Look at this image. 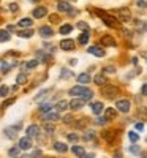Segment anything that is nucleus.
Masks as SVG:
<instances>
[{
	"label": "nucleus",
	"mask_w": 147,
	"mask_h": 158,
	"mask_svg": "<svg viewBox=\"0 0 147 158\" xmlns=\"http://www.w3.org/2000/svg\"><path fill=\"white\" fill-rule=\"evenodd\" d=\"M70 95L71 97H81L82 100H90L92 97H94V92H92L90 89L84 87V86H76V87H71L70 89Z\"/></svg>",
	"instance_id": "nucleus-1"
},
{
	"label": "nucleus",
	"mask_w": 147,
	"mask_h": 158,
	"mask_svg": "<svg viewBox=\"0 0 147 158\" xmlns=\"http://www.w3.org/2000/svg\"><path fill=\"white\" fill-rule=\"evenodd\" d=\"M101 95L108 100H114L119 95V87L114 84H103L101 87Z\"/></svg>",
	"instance_id": "nucleus-2"
},
{
	"label": "nucleus",
	"mask_w": 147,
	"mask_h": 158,
	"mask_svg": "<svg viewBox=\"0 0 147 158\" xmlns=\"http://www.w3.org/2000/svg\"><path fill=\"white\" fill-rule=\"evenodd\" d=\"M97 14L105 21V24H106L108 27H112V29H119V27H120L119 21L116 19V17H114L112 14H108V13H105V11H101V10H98V11H97Z\"/></svg>",
	"instance_id": "nucleus-3"
},
{
	"label": "nucleus",
	"mask_w": 147,
	"mask_h": 158,
	"mask_svg": "<svg viewBox=\"0 0 147 158\" xmlns=\"http://www.w3.org/2000/svg\"><path fill=\"white\" fill-rule=\"evenodd\" d=\"M116 108H117V111H120V112L127 114V112H130L131 105H130V101H128V100H117Z\"/></svg>",
	"instance_id": "nucleus-4"
},
{
	"label": "nucleus",
	"mask_w": 147,
	"mask_h": 158,
	"mask_svg": "<svg viewBox=\"0 0 147 158\" xmlns=\"http://www.w3.org/2000/svg\"><path fill=\"white\" fill-rule=\"evenodd\" d=\"M117 16H119V21H120V22H130L131 11L128 10V8H120V10L117 11Z\"/></svg>",
	"instance_id": "nucleus-5"
},
{
	"label": "nucleus",
	"mask_w": 147,
	"mask_h": 158,
	"mask_svg": "<svg viewBox=\"0 0 147 158\" xmlns=\"http://www.w3.org/2000/svg\"><path fill=\"white\" fill-rule=\"evenodd\" d=\"M68 106H70L73 111H78V109H81V108L86 106V100H82L81 97H76V98H73V100L70 101Z\"/></svg>",
	"instance_id": "nucleus-6"
},
{
	"label": "nucleus",
	"mask_w": 147,
	"mask_h": 158,
	"mask_svg": "<svg viewBox=\"0 0 147 158\" xmlns=\"http://www.w3.org/2000/svg\"><path fill=\"white\" fill-rule=\"evenodd\" d=\"M21 128H22L21 125H16L14 128H13V127H8V128H5V130H3V133H5V136H6L8 139H16L17 131H19Z\"/></svg>",
	"instance_id": "nucleus-7"
},
{
	"label": "nucleus",
	"mask_w": 147,
	"mask_h": 158,
	"mask_svg": "<svg viewBox=\"0 0 147 158\" xmlns=\"http://www.w3.org/2000/svg\"><path fill=\"white\" fill-rule=\"evenodd\" d=\"M40 127L38 125H30V127H27V130H25V134L29 136V138H38V134H40Z\"/></svg>",
	"instance_id": "nucleus-8"
},
{
	"label": "nucleus",
	"mask_w": 147,
	"mask_h": 158,
	"mask_svg": "<svg viewBox=\"0 0 147 158\" xmlns=\"http://www.w3.org/2000/svg\"><path fill=\"white\" fill-rule=\"evenodd\" d=\"M21 149V150H29V149H32V138L25 136L22 139H19V145H17Z\"/></svg>",
	"instance_id": "nucleus-9"
},
{
	"label": "nucleus",
	"mask_w": 147,
	"mask_h": 158,
	"mask_svg": "<svg viewBox=\"0 0 147 158\" xmlns=\"http://www.w3.org/2000/svg\"><path fill=\"white\" fill-rule=\"evenodd\" d=\"M38 33H40V36H43V38H51V36L54 35V30L49 25H43V27H40Z\"/></svg>",
	"instance_id": "nucleus-10"
},
{
	"label": "nucleus",
	"mask_w": 147,
	"mask_h": 158,
	"mask_svg": "<svg viewBox=\"0 0 147 158\" xmlns=\"http://www.w3.org/2000/svg\"><path fill=\"white\" fill-rule=\"evenodd\" d=\"M100 41H101V46H105V48H109V46H116V44H117L116 40L112 38L111 35H103Z\"/></svg>",
	"instance_id": "nucleus-11"
},
{
	"label": "nucleus",
	"mask_w": 147,
	"mask_h": 158,
	"mask_svg": "<svg viewBox=\"0 0 147 158\" xmlns=\"http://www.w3.org/2000/svg\"><path fill=\"white\" fill-rule=\"evenodd\" d=\"M43 119H44V120H52V122H57V120L60 119V116H59L57 111L54 109V111H48V112H44V114H43Z\"/></svg>",
	"instance_id": "nucleus-12"
},
{
	"label": "nucleus",
	"mask_w": 147,
	"mask_h": 158,
	"mask_svg": "<svg viewBox=\"0 0 147 158\" xmlns=\"http://www.w3.org/2000/svg\"><path fill=\"white\" fill-rule=\"evenodd\" d=\"M105 111V105L101 103V101H95V103H92V112H94L95 116H100Z\"/></svg>",
	"instance_id": "nucleus-13"
},
{
	"label": "nucleus",
	"mask_w": 147,
	"mask_h": 158,
	"mask_svg": "<svg viewBox=\"0 0 147 158\" xmlns=\"http://www.w3.org/2000/svg\"><path fill=\"white\" fill-rule=\"evenodd\" d=\"M60 48L63 49V51H73V49H75V41H73V40H62L60 41Z\"/></svg>",
	"instance_id": "nucleus-14"
},
{
	"label": "nucleus",
	"mask_w": 147,
	"mask_h": 158,
	"mask_svg": "<svg viewBox=\"0 0 147 158\" xmlns=\"http://www.w3.org/2000/svg\"><path fill=\"white\" fill-rule=\"evenodd\" d=\"M46 14H48V10H46L44 6H36L33 10V17H36V19H41Z\"/></svg>",
	"instance_id": "nucleus-15"
},
{
	"label": "nucleus",
	"mask_w": 147,
	"mask_h": 158,
	"mask_svg": "<svg viewBox=\"0 0 147 158\" xmlns=\"http://www.w3.org/2000/svg\"><path fill=\"white\" fill-rule=\"evenodd\" d=\"M87 52L97 55V57H103V55H105V49L98 48V46H90V48H87Z\"/></svg>",
	"instance_id": "nucleus-16"
},
{
	"label": "nucleus",
	"mask_w": 147,
	"mask_h": 158,
	"mask_svg": "<svg viewBox=\"0 0 147 158\" xmlns=\"http://www.w3.org/2000/svg\"><path fill=\"white\" fill-rule=\"evenodd\" d=\"M71 152L75 153L78 158H82V156L86 155V150H84V147H81V145H76V144L71 147Z\"/></svg>",
	"instance_id": "nucleus-17"
},
{
	"label": "nucleus",
	"mask_w": 147,
	"mask_h": 158,
	"mask_svg": "<svg viewBox=\"0 0 147 158\" xmlns=\"http://www.w3.org/2000/svg\"><path fill=\"white\" fill-rule=\"evenodd\" d=\"M57 10H59V11H63V13H68V11L73 10V8H71V5H70L68 2H63V0H62V2L57 3Z\"/></svg>",
	"instance_id": "nucleus-18"
},
{
	"label": "nucleus",
	"mask_w": 147,
	"mask_h": 158,
	"mask_svg": "<svg viewBox=\"0 0 147 158\" xmlns=\"http://www.w3.org/2000/svg\"><path fill=\"white\" fill-rule=\"evenodd\" d=\"M76 79H78V82H79V84H89L92 78H90V74H89V73H81L79 76L76 78Z\"/></svg>",
	"instance_id": "nucleus-19"
},
{
	"label": "nucleus",
	"mask_w": 147,
	"mask_h": 158,
	"mask_svg": "<svg viewBox=\"0 0 147 158\" xmlns=\"http://www.w3.org/2000/svg\"><path fill=\"white\" fill-rule=\"evenodd\" d=\"M103 112H105V119L108 120V122H109V120H114V117H116V111H114V108H108V109L103 111Z\"/></svg>",
	"instance_id": "nucleus-20"
},
{
	"label": "nucleus",
	"mask_w": 147,
	"mask_h": 158,
	"mask_svg": "<svg viewBox=\"0 0 147 158\" xmlns=\"http://www.w3.org/2000/svg\"><path fill=\"white\" fill-rule=\"evenodd\" d=\"M54 149H56L59 153H65V152H68L67 144H63V142H56V144H54Z\"/></svg>",
	"instance_id": "nucleus-21"
},
{
	"label": "nucleus",
	"mask_w": 147,
	"mask_h": 158,
	"mask_svg": "<svg viewBox=\"0 0 147 158\" xmlns=\"http://www.w3.org/2000/svg\"><path fill=\"white\" fill-rule=\"evenodd\" d=\"M94 81H95L97 86H103V84H106V78H105V74H101V73H98L97 76L94 78Z\"/></svg>",
	"instance_id": "nucleus-22"
},
{
	"label": "nucleus",
	"mask_w": 147,
	"mask_h": 158,
	"mask_svg": "<svg viewBox=\"0 0 147 158\" xmlns=\"http://www.w3.org/2000/svg\"><path fill=\"white\" fill-rule=\"evenodd\" d=\"M10 32L8 30H0V43H6V41H10Z\"/></svg>",
	"instance_id": "nucleus-23"
},
{
	"label": "nucleus",
	"mask_w": 147,
	"mask_h": 158,
	"mask_svg": "<svg viewBox=\"0 0 147 158\" xmlns=\"http://www.w3.org/2000/svg\"><path fill=\"white\" fill-rule=\"evenodd\" d=\"M89 38H90L89 30L82 32V33H81V36H79V43H81V44H87V43H89Z\"/></svg>",
	"instance_id": "nucleus-24"
},
{
	"label": "nucleus",
	"mask_w": 147,
	"mask_h": 158,
	"mask_svg": "<svg viewBox=\"0 0 147 158\" xmlns=\"http://www.w3.org/2000/svg\"><path fill=\"white\" fill-rule=\"evenodd\" d=\"M128 150H130V153H131V155H136V156L142 152V150H141V147H139V145H136V144L130 145V147H128Z\"/></svg>",
	"instance_id": "nucleus-25"
},
{
	"label": "nucleus",
	"mask_w": 147,
	"mask_h": 158,
	"mask_svg": "<svg viewBox=\"0 0 147 158\" xmlns=\"http://www.w3.org/2000/svg\"><path fill=\"white\" fill-rule=\"evenodd\" d=\"M32 24H33V22H32L30 17H24V19H21V21H19V25H21V27H24V29H29V27H30Z\"/></svg>",
	"instance_id": "nucleus-26"
},
{
	"label": "nucleus",
	"mask_w": 147,
	"mask_h": 158,
	"mask_svg": "<svg viewBox=\"0 0 147 158\" xmlns=\"http://www.w3.org/2000/svg\"><path fill=\"white\" fill-rule=\"evenodd\" d=\"M21 36V38H32V35H33V32L30 30V29H24V30H21L19 33H17Z\"/></svg>",
	"instance_id": "nucleus-27"
},
{
	"label": "nucleus",
	"mask_w": 147,
	"mask_h": 158,
	"mask_svg": "<svg viewBox=\"0 0 147 158\" xmlns=\"http://www.w3.org/2000/svg\"><path fill=\"white\" fill-rule=\"evenodd\" d=\"M16 82H17V86L25 84V82H27V74L25 73H19V74H17V78H16Z\"/></svg>",
	"instance_id": "nucleus-28"
},
{
	"label": "nucleus",
	"mask_w": 147,
	"mask_h": 158,
	"mask_svg": "<svg viewBox=\"0 0 147 158\" xmlns=\"http://www.w3.org/2000/svg\"><path fill=\"white\" fill-rule=\"evenodd\" d=\"M60 78H62V79H70V78H73V73H71L70 70H67V68H62Z\"/></svg>",
	"instance_id": "nucleus-29"
},
{
	"label": "nucleus",
	"mask_w": 147,
	"mask_h": 158,
	"mask_svg": "<svg viewBox=\"0 0 147 158\" xmlns=\"http://www.w3.org/2000/svg\"><path fill=\"white\" fill-rule=\"evenodd\" d=\"M67 108H68V103H67L65 100L59 101V103L56 105V111H67Z\"/></svg>",
	"instance_id": "nucleus-30"
},
{
	"label": "nucleus",
	"mask_w": 147,
	"mask_h": 158,
	"mask_svg": "<svg viewBox=\"0 0 147 158\" xmlns=\"http://www.w3.org/2000/svg\"><path fill=\"white\" fill-rule=\"evenodd\" d=\"M48 94H49V89H44V90H41L40 94L35 97V101H36V103H38V101H41V100H43L46 95H48Z\"/></svg>",
	"instance_id": "nucleus-31"
},
{
	"label": "nucleus",
	"mask_w": 147,
	"mask_h": 158,
	"mask_svg": "<svg viewBox=\"0 0 147 158\" xmlns=\"http://www.w3.org/2000/svg\"><path fill=\"white\" fill-rule=\"evenodd\" d=\"M8 94H10V87H8V86H2V87H0V98H5Z\"/></svg>",
	"instance_id": "nucleus-32"
},
{
	"label": "nucleus",
	"mask_w": 147,
	"mask_h": 158,
	"mask_svg": "<svg viewBox=\"0 0 147 158\" xmlns=\"http://www.w3.org/2000/svg\"><path fill=\"white\" fill-rule=\"evenodd\" d=\"M71 30H73V27H71V25H68V24H67V25H62V27H60V33H62V35H68Z\"/></svg>",
	"instance_id": "nucleus-33"
},
{
	"label": "nucleus",
	"mask_w": 147,
	"mask_h": 158,
	"mask_svg": "<svg viewBox=\"0 0 147 158\" xmlns=\"http://www.w3.org/2000/svg\"><path fill=\"white\" fill-rule=\"evenodd\" d=\"M128 139H130L131 142H138V141H139V134L134 133V131H130V133H128Z\"/></svg>",
	"instance_id": "nucleus-34"
},
{
	"label": "nucleus",
	"mask_w": 147,
	"mask_h": 158,
	"mask_svg": "<svg viewBox=\"0 0 147 158\" xmlns=\"http://www.w3.org/2000/svg\"><path fill=\"white\" fill-rule=\"evenodd\" d=\"M19 152H21L19 147H11L10 150H8V155H10V156H17V155H19Z\"/></svg>",
	"instance_id": "nucleus-35"
},
{
	"label": "nucleus",
	"mask_w": 147,
	"mask_h": 158,
	"mask_svg": "<svg viewBox=\"0 0 147 158\" xmlns=\"http://www.w3.org/2000/svg\"><path fill=\"white\" fill-rule=\"evenodd\" d=\"M38 62H40L38 59H33V60H29V62H27V65H25V67L29 68V70H30V68H35L36 65H38Z\"/></svg>",
	"instance_id": "nucleus-36"
},
{
	"label": "nucleus",
	"mask_w": 147,
	"mask_h": 158,
	"mask_svg": "<svg viewBox=\"0 0 147 158\" xmlns=\"http://www.w3.org/2000/svg\"><path fill=\"white\" fill-rule=\"evenodd\" d=\"M52 109V105H49V103H46V105H43L41 108H40V112H48V111H51Z\"/></svg>",
	"instance_id": "nucleus-37"
},
{
	"label": "nucleus",
	"mask_w": 147,
	"mask_h": 158,
	"mask_svg": "<svg viewBox=\"0 0 147 158\" xmlns=\"http://www.w3.org/2000/svg\"><path fill=\"white\" fill-rule=\"evenodd\" d=\"M73 122H75V117H73V116H65V117H63V123H68V125H71Z\"/></svg>",
	"instance_id": "nucleus-38"
},
{
	"label": "nucleus",
	"mask_w": 147,
	"mask_h": 158,
	"mask_svg": "<svg viewBox=\"0 0 147 158\" xmlns=\"http://www.w3.org/2000/svg\"><path fill=\"white\" fill-rule=\"evenodd\" d=\"M14 101H16V100H14V98H10V100H6V101H5V103H3V105H2V109H6V108H8V106H11V105H13V103H14Z\"/></svg>",
	"instance_id": "nucleus-39"
},
{
	"label": "nucleus",
	"mask_w": 147,
	"mask_h": 158,
	"mask_svg": "<svg viewBox=\"0 0 147 158\" xmlns=\"http://www.w3.org/2000/svg\"><path fill=\"white\" fill-rule=\"evenodd\" d=\"M94 136H95V133L90 130V131H86V136H84V139H86V141H92V139H94Z\"/></svg>",
	"instance_id": "nucleus-40"
},
{
	"label": "nucleus",
	"mask_w": 147,
	"mask_h": 158,
	"mask_svg": "<svg viewBox=\"0 0 147 158\" xmlns=\"http://www.w3.org/2000/svg\"><path fill=\"white\" fill-rule=\"evenodd\" d=\"M49 21L54 22V24H59V22H60V17H59L57 14H51V16H49Z\"/></svg>",
	"instance_id": "nucleus-41"
},
{
	"label": "nucleus",
	"mask_w": 147,
	"mask_h": 158,
	"mask_svg": "<svg viewBox=\"0 0 147 158\" xmlns=\"http://www.w3.org/2000/svg\"><path fill=\"white\" fill-rule=\"evenodd\" d=\"M68 139H70L71 142H78V139H79V136H78L76 133H70V134H68Z\"/></svg>",
	"instance_id": "nucleus-42"
},
{
	"label": "nucleus",
	"mask_w": 147,
	"mask_h": 158,
	"mask_svg": "<svg viewBox=\"0 0 147 158\" xmlns=\"http://www.w3.org/2000/svg\"><path fill=\"white\" fill-rule=\"evenodd\" d=\"M10 11L11 13H17L19 11V5L17 3H10Z\"/></svg>",
	"instance_id": "nucleus-43"
},
{
	"label": "nucleus",
	"mask_w": 147,
	"mask_h": 158,
	"mask_svg": "<svg viewBox=\"0 0 147 158\" xmlns=\"http://www.w3.org/2000/svg\"><path fill=\"white\" fill-rule=\"evenodd\" d=\"M78 29H81V30H89V24H87V22H79V24H78Z\"/></svg>",
	"instance_id": "nucleus-44"
},
{
	"label": "nucleus",
	"mask_w": 147,
	"mask_h": 158,
	"mask_svg": "<svg viewBox=\"0 0 147 158\" xmlns=\"http://www.w3.org/2000/svg\"><path fill=\"white\" fill-rule=\"evenodd\" d=\"M106 122H108V120H106L105 117H98V119H97V125H100V127L106 125Z\"/></svg>",
	"instance_id": "nucleus-45"
},
{
	"label": "nucleus",
	"mask_w": 147,
	"mask_h": 158,
	"mask_svg": "<svg viewBox=\"0 0 147 158\" xmlns=\"http://www.w3.org/2000/svg\"><path fill=\"white\" fill-rule=\"evenodd\" d=\"M44 128H46V133H48V134H51V133H54V130H56V128H54V125H49V123H48V125H46Z\"/></svg>",
	"instance_id": "nucleus-46"
},
{
	"label": "nucleus",
	"mask_w": 147,
	"mask_h": 158,
	"mask_svg": "<svg viewBox=\"0 0 147 158\" xmlns=\"http://www.w3.org/2000/svg\"><path fill=\"white\" fill-rule=\"evenodd\" d=\"M86 122H89V120H87V119H81V120H79V122H78V125H76V127H78V128H84V125H86Z\"/></svg>",
	"instance_id": "nucleus-47"
},
{
	"label": "nucleus",
	"mask_w": 147,
	"mask_h": 158,
	"mask_svg": "<svg viewBox=\"0 0 147 158\" xmlns=\"http://www.w3.org/2000/svg\"><path fill=\"white\" fill-rule=\"evenodd\" d=\"M13 65H16V63H13ZM13 65H2V73H6L8 70H10Z\"/></svg>",
	"instance_id": "nucleus-48"
},
{
	"label": "nucleus",
	"mask_w": 147,
	"mask_h": 158,
	"mask_svg": "<svg viewBox=\"0 0 147 158\" xmlns=\"http://www.w3.org/2000/svg\"><path fill=\"white\" fill-rule=\"evenodd\" d=\"M136 130H138V131H142V130H144V123L142 122H138L136 123Z\"/></svg>",
	"instance_id": "nucleus-49"
},
{
	"label": "nucleus",
	"mask_w": 147,
	"mask_h": 158,
	"mask_svg": "<svg viewBox=\"0 0 147 158\" xmlns=\"http://www.w3.org/2000/svg\"><path fill=\"white\" fill-rule=\"evenodd\" d=\"M103 71H105V73H116V68H114V67H106Z\"/></svg>",
	"instance_id": "nucleus-50"
},
{
	"label": "nucleus",
	"mask_w": 147,
	"mask_h": 158,
	"mask_svg": "<svg viewBox=\"0 0 147 158\" xmlns=\"http://www.w3.org/2000/svg\"><path fill=\"white\" fill-rule=\"evenodd\" d=\"M138 6L144 10V8H145V0H138Z\"/></svg>",
	"instance_id": "nucleus-51"
},
{
	"label": "nucleus",
	"mask_w": 147,
	"mask_h": 158,
	"mask_svg": "<svg viewBox=\"0 0 147 158\" xmlns=\"http://www.w3.org/2000/svg\"><path fill=\"white\" fill-rule=\"evenodd\" d=\"M41 155H43V152H41V150H35V152H33V156H35V158H40Z\"/></svg>",
	"instance_id": "nucleus-52"
},
{
	"label": "nucleus",
	"mask_w": 147,
	"mask_h": 158,
	"mask_svg": "<svg viewBox=\"0 0 147 158\" xmlns=\"http://www.w3.org/2000/svg\"><path fill=\"white\" fill-rule=\"evenodd\" d=\"M8 32H14V25H8Z\"/></svg>",
	"instance_id": "nucleus-53"
},
{
	"label": "nucleus",
	"mask_w": 147,
	"mask_h": 158,
	"mask_svg": "<svg viewBox=\"0 0 147 158\" xmlns=\"http://www.w3.org/2000/svg\"><path fill=\"white\" fill-rule=\"evenodd\" d=\"M84 158H95L94 153H89V155H84Z\"/></svg>",
	"instance_id": "nucleus-54"
},
{
	"label": "nucleus",
	"mask_w": 147,
	"mask_h": 158,
	"mask_svg": "<svg viewBox=\"0 0 147 158\" xmlns=\"http://www.w3.org/2000/svg\"><path fill=\"white\" fill-rule=\"evenodd\" d=\"M139 155H141V158H147V156H145V153H144V152H141V153H139Z\"/></svg>",
	"instance_id": "nucleus-55"
},
{
	"label": "nucleus",
	"mask_w": 147,
	"mask_h": 158,
	"mask_svg": "<svg viewBox=\"0 0 147 158\" xmlns=\"http://www.w3.org/2000/svg\"><path fill=\"white\" fill-rule=\"evenodd\" d=\"M32 2H38V0H32Z\"/></svg>",
	"instance_id": "nucleus-56"
}]
</instances>
